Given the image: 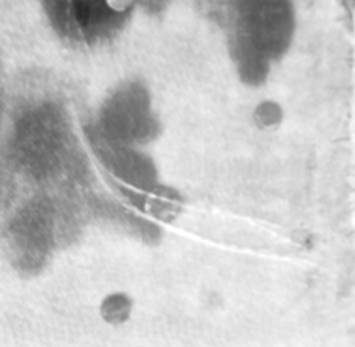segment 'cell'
<instances>
[{"label": "cell", "instance_id": "cell-2", "mask_svg": "<svg viewBox=\"0 0 355 347\" xmlns=\"http://www.w3.org/2000/svg\"><path fill=\"white\" fill-rule=\"evenodd\" d=\"M105 3L110 10L121 14V12H125V10H129L130 7L134 6V0H105Z\"/></svg>", "mask_w": 355, "mask_h": 347}, {"label": "cell", "instance_id": "cell-1", "mask_svg": "<svg viewBox=\"0 0 355 347\" xmlns=\"http://www.w3.org/2000/svg\"><path fill=\"white\" fill-rule=\"evenodd\" d=\"M132 310V302L125 295H112L105 298L102 305V317L112 325H121L127 322Z\"/></svg>", "mask_w": 355, "mask_h": 347}]
</instances>
